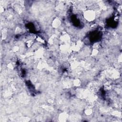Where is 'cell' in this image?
I'll list each match as a JSON object with an SVG mask.
<instances>
[{"instance_id":"1","label":"cell","mask_w":122,"mask_h":122,"mask_svg":"<svg viewBox=\"0 0 122 122\" xmlns=\"http://www.w3.org/2000/svg\"><path fill=\"white\" fill-rule=\"evenodd\" d=\"M85 18L89 20H92L95 17V14L93 11L88 10L85 12Z\"/></svg>"}]
</instances>
